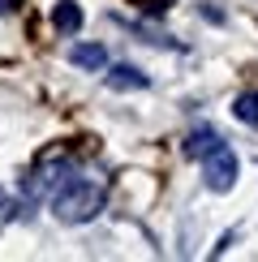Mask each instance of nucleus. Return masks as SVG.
<instances>
[{
	"mask_svg": "<svg viewBox=\"0 0 258 262\" xmlns=\"http://www.w3.org/2000/svg\"><path fill=\"white\" fill-rule=\"evenodd\" d=\"M107 86H112V91H146L150 78L142 69H134V64H116V69L107 73Z\"/></svg>",
	"mask_w": 258,
	"mask_h": 262,
	"instance_id": "39448f33",
	"label": "nucleus"
},
{
	"mask_svg": "<svg viewBox=\"0 0 258 262\" xmlns=\"http://www.w3.org/2000/svg\"><path fill=\"white\" fill-rule=\"evenodd\" d=\"M52 26H56L60 35H78L82 30V5L78 0H60V5L52 9Z\"/></svg>",
	"mask_w": 258,
	"mask_h": 262,
	"instance_id": "20e7f679",
	"label": "nucleus"
},
{
	"mask_svg": "<svg viewBox=\"0 0 258 262\" xmlns=\"http://www.w3.org/2000/svg\"><path fill=\"white\" fill-rule=\"evenodd\" d=\"M202 181H207L211 193H228L236 185V155L228 142H220L211 155H202Z\"/></svg>",
	"mask_w": 258,
	"mask_h": 262,
	"instance_id": "f03ea898",
	"label": "nucleus"
},
{
	"mask_svg": "<svg viewBox=\"0 0 258 262\" xmlns=\"http://www.w3.org/2000/svg\"><path fill=\"white\" fill-rule=\"evenodd\" d=\"M69 64H78V69H91V73H99L103 64H107V52H103V43H78V48H69Z\"/></svg>",
	"mask_w": 258,
	"mask_h": 262,
	"instance_id": "7ed1b4c3",
	"label": "nucleus"
},
{
	"mask_svg": "<svg viewBox=\"0 0 258 262\" xmlns=\"http://www.w3.org/2000/svg\"><path fill=\"white\" fill-rule=\"evenodd\" d=\"M232 116H236L241 125L258 129V91H245V95H236V103H232Z\"/></svg>",
	"mask_w": 258,
	"mask_h": 262,
	"instance_id": "0eeeda50",
	"label": "nucleus"
},
{
	"mask_svg": "<svg viewBox=\"0 0 258 262\" xmlns=\"http://www.w3.org/2000/svg\"><path fill=\"white\" fill-rule=\"evenodd\" d=\"M103 185L99 181H82V177H69L52 193V211H56L60 224H86L103 211Z\"/></svg>",
	"mask_w": 258,
	"mask_h": 262,
	"instance_id": "f257e3e1",
	"label": "nucleus"
},
{
	"mask_svg": "<svg viewBox=\"0 0 258 262\" xmlns=\"http://www.w3.org/2000/svg\"><path fill=\"white\" fill-rule=\"evenodd\" d=\"M220 134H215V129H207V125H198L193 129V134L185 138V159H202V155H211L215 146H220Z\"/></svg>",
	"mask_w": 258,
	"mask_h": 262,
	"instance_id": "423d86ee",
	"label": "nucleus"
}]
</instances>
